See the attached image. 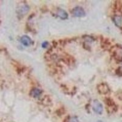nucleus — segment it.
Segmentation results:
<instances>
[{"mask_svg":"<svg viewBox=\"0 0 122 122\" xmlns=\"http://www.w3.org/2000/svg\"><path fill=\"white\" fill-rule=\"evenodd\" d=\"M57 14L60 18H63V19H65V18H67V17H68V14H67V12L64 11V10L62 9H59L57 10Z\"/></svg>","mask_w":122,"mask_h":122,"instance_id":"6","label":"nucleus"},{"mask_svg":"<svg viewBox=\"0 0 122 122\" xmlns=\"http://www.w3.org/2000/svg\"><path fill=\"white\" fill-rule=\"evenodd\" d=\"M71 12L76 17H83L85 15V11L81 7H75L71 10Z\"/></svg>","mask_w":122,"mask_h":122,"instance_id":"2","label":"nucleus"},{"mask_svg":"<svg viewBox=\"0 0 122 122\" xmlns=\"http://www.w3.org/2000/svg\"><path fill=\"white\" fill-rule=\"evenodd\" d=\"M21 42L25 46H29L32 43L30 38L26 36H24L21 38Z\"/></svg>","mask_w":122,"mask_h":122,"instance_id":"4","label":"nucleus"},{"mask_svg":"<svg viewBox=\"0 0 122 122\" xmlns=\"http://www.w3.org/2000/svg\"><path fill=\"white\" fill-rule=\"evenodd\" d=\"M48 45V43L46 42H44V43H42V46H43V47H46V46L47 45Z\"/></svg>","mask_w":122,"mask_h":122,"instance_id":"9","label":"nucleus"},{"mask_svg":"<svg viewBox=\"0 0 122 122\" xmlns=\"http://www.w3.org/2000/svg\"><path fill=\"white\" fill-rule=\"evenodd\" d=\"M114 21L115 25L119 28H122V17L115 16L114 18Z\"/></svg>","mask_w":122,"mask_h":122,"instance_id":"5","label":"nucleus"},{"mask_svg":"<svg viewBox=\"0 0 122 122\" xmlns=\"http://www.w3.org/2000/svg\"><path fill=\"white\" fill-rule=\"evenodd\" d=\"M41 93H42V91L39 90V89H37V88L34 89L31 92V94H32V96L34 97H38L39 96H40Z\"/></svg>","mask_w":122,"mask_h":122,"instance_id":"7","label":"nucleus"},{"mask_svg":"<svg viewBox=\"0 0 122 122\" xmlns=\"http://www.w3.org/2000/svg\"><path fill=\"white\" fill-rule=\"evenodd\" d=\"M98 89L100 93H103V94H106L109 92L108 87L106 84H101L99 85L98 87Z\"/></svg>","mask_w":122,"mask_h":122,"instance_id":"3","label":"nucleus"},{"mask_svg":"<svg viewBox=\"0 0 122 122\" xmlns=\"http://www.w3.org/2000/svg\"><path fill=\"white\" fill-rule=\"evenodd\" d=\"M68 122H79L78 121V120L76 118H75V117H72V118H70V120H68Z\"/></svg>","mask_w":122,"mask_h":122,"instance_id":"8","label":"nucleus"},{"mask_svg":"<svg viewBox=\"0 0 122 122\" xmlns=\"http://www.w3.org/2000/svg\"><path fill=\"white\" fill-rule=\"evenodd\" d=\"M93 109L94 110L95 112L99 114H101L103 112V106L101 105V103L97 100L93 101Z\"/></svg>","mask_w":122,"mask_h":122,"instance_id":"1","label":"nucleus"}]
</instances>
